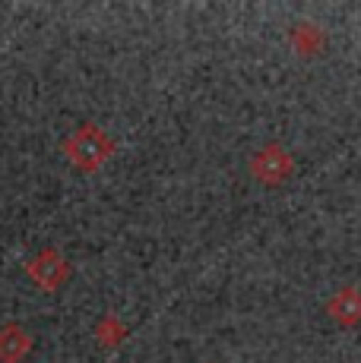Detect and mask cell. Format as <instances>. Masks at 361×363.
<instances>
[{
  "label": "cell",
  "mask_w": 361,
  "mask_h": 363,
  "mask_svg": "<svg viewBox=\"0 0 361 363\" xmlns=\"http://www.w3.org/2000/svg\"><path fill=\"white\" fill-rule=\"evenodd\" d=\"M0 351H4V357H6V360L23 357V351H26V335L19 332L16 325H10V329L0 335Z\"/></svg>",
  "instance_id": "cell-1"
}]
</instances>
